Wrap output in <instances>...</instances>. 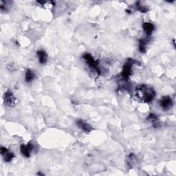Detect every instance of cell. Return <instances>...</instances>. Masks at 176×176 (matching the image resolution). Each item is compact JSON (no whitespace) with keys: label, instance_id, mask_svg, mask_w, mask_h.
<instances>
[{"label":"cell","instance_id":"obj_1","mask_svg":"<svg viewBox=\"0 0 176 176\" xmlns=\"http://www.w3.org/2000/svg\"><path fill=\"white\" fill-rule=\"evenodd\" d=\"M136 96L143 102L149 103L155 96V92L154 89L145 85H141L136 88Z\"/></svg>","mask_w":176,"mask_h":176},{"label":"cell","instance_id":"obj_2","mask_svg":"<svg viewBox=\"0 0 176 176\" xmlns=\"http://www.w3.org/2000/svg\"><path fill=\"white\" fill-rule=\"evenodd\" d=\"M83 59L85 60V61L88 63V64L89 65V67L93 68L94 70L98 72L99 74L100 73V68L99 67V65H98V63L94 60L91 54H89L88 53L85 54L83 55Z\"/></svg>","mask_w":176,"mask_h":176},{"label":"cell","instance_id":"obj_3","mask_svg":"<svg viewBox=\"0 0 176 176\" xmlns=\"http://www.w3.org/2000/svg\"><path fill=\"white\" fill-rule=\"evenodd\" d=\"M134 61V60H131L130 61L126 63L123 66L122 76L123 79L126 80L129 79V77L131 76V74L132 73V65Z\"/></svg>","mask_w":176,"mask_h":176},{"label":"cell","instance_id":"obj_4","mask_svg":"<svg viewBox=\"0 0 176 176\" xmlns=\"http://www.w3.org/2000/svg\"><path fill=\"white\" fill-rule=\"evenodd\" d=\"M4 103L8 107H13L15 105L16 99L14 96L13 92L10 90H8L6 92H5Z\"/></svg>","mask_w":176,"mask_h":176},{"label":"cell","instance_id":"obj_5","mask_svg":"<svg viewBox=\"0 0 176 176\" xmlns=\"http://www.w3.org/2000/svg\"><path fill=\"white\" fill-rule=\"evenodd\" d=\"M160 106L164 109V110H168V109H171L173 105H174V102L171 97L169 96H164L160 100Z\"/></svg>","mask_w":176,"mask_h":176},{"label":"cell","instance_id":"obj_6","mask_svg":"<svg viewBox=\"0 0 176 176\" xmlns=\"http://www.w3.org/2000/svg\"><path fill=\"white\" fill-rule=\"evenodd\" d=\"M0 151H1V154L2 155L3 158H4V161L6 162H9L15 157L13 153L9 151V150L4 147H1Z\"/></svg>","mask_w":176,"mask_h":176},{"label":"cell","instance_id":"obj_7","mask_svg":"<svg viewBox=\"0 0 176 176\" xmlns=\"http://www.w3.org/2000/svg\"><path fill=\"white\" fill-rule=\"evenodd\" d=\"M34 149V146L31 143H28L27 145H23L20 147V151L21 154L25 158H29L30 156V153Z\"/></svg>","mask_w":176,"mask_h":176},{"label":"cell","instance_id":"obj_8","mask_svg":"<svg viewBox=\"0 0 176 176\" xmlns=\"http://www.w3.org/2000/svg\"><path fill=\"white\" fill-rule=\"evenodd\" d=\"M76 125L80 129H82L83 131H85L86 133H89L93 130V127H92L89 125V123L85 122V121L83 120H81V119L77 120Z\"/></svg>","mask_w":176,"mask_h":176},{"label":"cell","instance_id":"obj_9","mask_svg":"<svg viewBox=\"0 0 176 176\" xmlns=\"http://www.w3.org/2000/svg\"><path fill=\"white\" fill-rule=\"evenodd\" d=\"M143 28L147 36H150L154 30V25L151 23L145 22L143 25Z\"/></svg>","mask_w":176,"mask_h":176},{"label":"cell","instance_id":"obj_10","mask_svg":"<svg viewBox=\"0 0 176 176\" xmlns=\"http://www.w3.org/2000/svg\"><path fill=\"white\" fill-rule=\"evenodd\" d=\"M37 57H38L39 61L41 64H44L47 62L48 54L44 50H39L37 52Z\"/></svg>","mask_w":176,"mask_h":176},{"label":"cell","instance_id":"obj_11","mask_svg":"<svg viewBox=\"0 0 176 176\" xmlns=\"http://www.w3.org/2000/svg\"><path fill=\"white\" fill-rule=\"evenodd\" d=\"M147 120H149L150 123L153 124V125L154 127H159L160 125V123L158 120V118L156 115L154 114H151L149 115V116L147 117Z\"/></svg>","mask_w":176,"mask_h":176},{"label":"cell","instance_id":"obj_12","mask_svg":"<svg viewBox=\"0 0 176 176\" xmlns=\"http://www.w3.org/2000/svg\"><path fill=\"white\" fill-rule=\"evenodd\" d=\"M34 78H35V74L34 72L30 69L27 70L25 72V81L27 83H30L34 79Z\"/></svg>","mask_w":176,"mask_h":176},{"label":"cell","instance_id":"obj_13","mask_svg":"<svg viewBox=\"0 0 176 176\" xmlns=\"http://www.w3.org/2000/svg\"><path fill=\"white\" fill-rule=\"evenodd\" d=\"M147 41L145 39H140L138 44V48L141 53H145L146 52V45Z\"/></svg>","mask_w":176,"mask_h":176},{"label":"cell","instance_id":"obj_14","mask_svg":"<svg viewBox=\"0 0 176 176\" xmlns=\"http://www.w3.org/2000/svg\"><path fill=\"white\" fill-rule=\"evenodd\" d=\"M11 4L10 2L8 1H0V9L2 10L6 11Z\"/></svg>","mask_w":176,"mask_h":176},{"label":"cell","instance_id":"obj_15","mask_svg":"<svg viewBox=\"0 0 176 176\" xmlns=\"http://www.w3.org/2000/svg\"><path fill=\"white\" fill-rule=\"evenodd\" d=\"M127 164H128V165L129 166H131V167L134 166V164H135V162H136V159H135V155L133 154H131L130 155H129L128 158H127Z\"/></svg>","mask_w":176,"mask_h":176},{"label":"cell","instance_id":"obj_16","mask_svg":"<svg viewBox=\"0 0 176 176\" xmlns=\"http://www.w3.org/2000/svg\"><path fill=\"white\" fill-rule=\"evenodd\" d=\"M37 3L41 6H44V7L48 6L49 8H50L54 6V3L52 1H39L37 2Z\"/></svg>","mask_w":176,"mask_h":176},{"label":"cell","instance_id":"obj_17","mask_svg":"<svg viewBox=\"0 0 176 176\" xmlns=\"http://www.w3.org/2000/svg\"><path fill=\"white\" fill-rule=\"evenodd\" d=\"M135 7H136V9L138 10H139L142 13H145V12H147V11H148V8H147L145 6L141 4L140 2H139L136 3Z\"/></svg>","mask_w":176,"mask_h":176}]
</instances>
